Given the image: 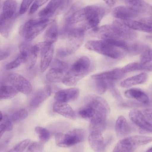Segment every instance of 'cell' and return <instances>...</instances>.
I'll list each match as a JSON object with an SVG mask.
<instances>
[{
  "instance_id": "f35d334b",
  "label": "cell",
  "mask_w": 152,
  "mask_h": 152,
  "mask_svg": "<svg viewBox=\"0 0 152 152\" xmlns=\"http://www.w3.org/2000/svg\"><path fill=\"white\" fill-rule=\"evenodd\" d=\"M30 142L29 139L23 140L17 144L13 148L9 151L10 152H21L23 151L29 145Z\"/></svg>"
},
{
  "instance_id": "ba28073f",
  "label": "cell",
  "mask_w": 152,
  "mask_h": 152,
  "mask_svg": "<svg viewBox=\"0 0 152 152\" xmlns=\"http://www.w3.org/2000/svg\"><path fill=\"white\" fill-rule=\"evenodd\" d=\"M86 22L83 25L86 29L96 27L105 14L102 7L95 5H90L84 8Z\"/></svg>"
},
{
  "instance_id": "6da1fadb",
  "label": "cell",
  "mask_w": 152,
  "mask_h": 152,
  "mask_svg": "<svg viewBox=\"0 0 152 152\" xmlns=\"http://www.w3.org/2000/svg\"><path fill=\"white\" fill-rule=\"evenodd\" d=\"M86 106L92 108L95 112L90 119V125L99 127L105 126L107 117L110 112L108 104L103 98L94 94H89L84 99Z\"/></svg>"
},
{
  "instance_id": "7c38bea8",
  "label": "cell",
  "mask_w": 152,
  "mask_h": 152,
  "mask_svg": "<svg viewBox=\"0 0 152 152\" xmlns=\"http://www.w3.org/2000/svg\"><path fill=\"white\" fill-rule=\"evenodd\" d=\"M7 80L11 85L23 94H29L32 91V87L29 82L18 73L10 74L7 77Z\"/></svg>"
},
{
  "instance_id": "ac0fdd59",
  "label": "cell",
  "mask_w": 152,
  "mask_h": 152,
  "mask_svg": "<svg viewBox=\"0 0 152 152\" xmlns=\"http://www.w3.org/2000/svg\"><path fill=\"white\" fill-rule=\"evenodd\" d=\"M88 141L91 148L96 152H102L105 149L106 144L102 132L98 131L90 132Z\"/></svg>"
},
{
  "instance_id": "c3c4849f",
  "label": "cell",
  "mask_w": 152,
  "mask_h": 152,
  "mask_svg": "<svg viewBox=\"0 0 152 152\" xmlns=\"http://www.w3.org/2000/svg\"><path fill=\"white\" fill-rule=\"evenodd\" d=\"M10 55L9 53L7 51H1L0 52V60L1 61L7 58Z\"/></svg>"
},
{
  "instance_id": "7a4b0ae2",
  "label": "cell",
  "mask_w": 152,
  "mask_h": 152,
  "mask_svg": "<svg viewBox=\"0 0 152 152\" xmlns=\"http://www.w3.org/2000/svg\"><path fill=\"white\" fill-rule=\"evenodd\" d=\"M91 61L87 56H81L72 65L66 73L62 83L67 86H72L85 77L89 73Z\"/></svg>"
},
{
  "instance_id": "4fadbf2b",
  "label": "cell",
  "mask_w": 152,
  "mask_h": 152,
  "mask_svg": "<svg viewBox=\"0 0 152 152\" xmlns=\"http://www.w3.org/2000/svg\"><path fill=\"white\" fill-rule=\"evenodd\" d=\"M90 35L101 39H121L113 24L94 28L91 32Z\"/></svg>"
},
{
  "instance_id": "b9f144b4",
  "label": "cell",
  "mask_w": 152,
  "mask_h": 152,
  "mask_svg": "<svg viewBox=\"0 0 152 152\" xmlns=\"http://www.w3.org/2000/svg\"><path fill=\"white\" fill-rule=\"evenodd\" d=\"M48 0H35L31 6L29 12V15L34 14L41 6L42 5Z\"/></svg>"
},
{
  "instance_id": "60d3db41",
  "label": "cell",
  "mask_w": 152,
  "mask_h": 152,
  "mask_svg": "<svg viewBox=\"0 0 152 152\" xmlns=\"http://www.w3.org/2000/svg\"><path fill=\"white\" fill-rule=\"evenodd\" d=\"M0 123L4 124L6 128V131H9L12 130L13 126L12 121L7 115L3 114L1 111L0 117Z\"/></svg>"
},
{
  "instance_id": "f6af8a7d",
  "label": "cell",
  "mask_w": 152,
  "mask_h": 152,
  "mask_svg": "<svg viewBox=\"0 0 152 152\" xmlns=\"http://www.w3.org/2000/svg\"><path fill=\"white\" fill-rule=\"evenodd\" d=\"M108 89L110 91L113 96L118 100H121L122 97L118 89L115 87L114 85L111 81L109 86Z\"/></svg>"
},
{
  "instance_id": "8fae6325",
  "label": "cell",
  "mask_w": 152,
  "mask_h": 152,
  "mask_svg": "<svg viewBox=\"0 0 152 152\" xmlns=\"http://www.w3.org/2000/svg\"><path fill=\"white\" fill-rule=\"evenodd\" d=\"M129 116L130 120L139 128L140 133H152V124L140 111L133 109L129 112Z\"/></svg>"
},
{
  "instance_id": "d4e9b609",
  "label": "cell",
  "mask_w": 152,
  "mask_h": 152,
  "mask_svg": "<svg viewBox=\"0 0 152 152\" xmlns=\"http://www.w3.org/2000/svg\"><path fill=\"white\" fill-rule=\"evenodd\" d=\"M124 95L127 98L136 99L144 104H147L149 102L148 96L144 92L138 89L128 90L125 92Z\"/></svg>"
},
{
  "instance_id": "e0dca14e",
  "label": "cell",
  "mask_w": 152,
  "mask_h": 152,
  "mask_svg": "<svg viewBox=\"0 0 152 152\" xmlns=\"http://www.w3.org/2000/svg\"><path fill=\"white\" fill-rule=\"evenodd\" d=\"M127 6L135 10L140 15H152V5L143 0H124Z\"/></svg>"
},
{
  "instance_id": "2e32d148",
  "label": "cell",
  "mask_w": 152,
  "mask_h": 152,
  "mask_svg": "<svg viewBox=\"0 0 152 152\" xmlns=\"http://www.w3.org/2000/svg\"><path fill=\"white\" fill-rule=\"evenodd\" d=\"M114 17L122 20H134L141 15L131 7L126 6H121L115 8L113 11Z\"/></svg>"
},
{
  "instance_id": "5b68a950",
  "label": "cell",
  "mask_w": 152,
  "mask_h": 152,
  "mask_svg": "<svg viewBox=\"0 0 152 152\" xmlns=\"http://www.w3.org/2000/svg\"><path fill=\"white\" fill-rule=\"evenodd\" d=\"M152 141V137L134 135L123 138L116 144L113 152H126L134 151L138 146Z\"/></svg>"
},
{
  "instance_id": "7402d4cb",
  "label": "cell",
  "mask_w": 152,
  "mask_h": 152,
  "mask_svg": "<svg viewBox=\"0 0 152 152\" xmlns=\"http://www.w3.org/2000/svg\"><path fill=\"white\" fill-rule=\"evenodd\" d=\"M51 93V89L49 86H46L38 90L31 100L30 106L34 108L38 107L48 98Z\"/></svg>"
},
{
  "instance_id": "ffe728a7",
  "label": "cell",
  "mask_w": 152,
  "mask_h": 152,
  "mask_svg": "<svg viewBox=\"0 0 152 152\" xmlns=\"http://www.w3.org/2000/svg\"><path fill=\"white\" fill-rule=\"evenodd\" d=\"M53 108L54 112L66 118L72 119L76 118L75 111L66 102L56 101L53 104Z\"/></svg>"
},
{
  "instance_id": "74e56055",
  "label": "cell",
  "mask_w": 152,
  "mask_h": 152,
  "mask_svg": "<svg viewBox=\"0 0 152 152\" xmlns=\"http://www.w3.org/2000/svg\"><path fill=\"white\" fill-rule=\"evenodd\" d=\"M146 68L141 64L140 63L132 62L130 63L121 68L124 73L132 72L136 70L142 69Z\"/></svg>"
},
{
  "instance_id": "4dcf8cb0",
  "label": "cell",
  "mask_w": 152,
  "mask_h": 152,
  "mask_svg": "<svg viewBox=\"0 0 152 152\" xmlns=\"http://www.w3.org/2000/svg\"><path fill=\"white\" fill-rule=\"evenodd\" d=\"M0 99H9L15 96L19 92L13 86L1 85L0 86Z\"/></svg>"
},
{
  "instance_id": "5bb4252c",
  "label": "cell",
  "mask_w": 152,
  "mask_h": 152,
  "mask_svg": "<svg viewBox=\"0 0 152 152\" xmlns=\"http://www.w3.org/2000/svg\"><path fill=\"white\" fill-rule=\"evenodd\" d=\"M20 51H26L27 52L26 60L25 62L26 67L28 70L31 69L35 64L37 59V55L39 49L37 44L31 46L28 44L23 43L19 46Z\"/></svg>"
},
{
  "instance_id": "ee69618b",
  "label": "cell",
  "mask_w": 152,
  "mask_h": 152,
  "mask_svg": "<svg viewBox=\"0 0 152 152\" xmlns=\"http://www.w3.org/2000/svg\"><path fill=\"white\" fill-rule=\"evenodd\" d=\"M33 0H23L19 9V14L22 15L26 12Z\"/></svg>"
},
{
  "instance_id": "484cf974",
  "label": "cell",
  "mask_w": 152,
  "mask_h": 152,
  "mask_svg": "<svg viewBox=\"0 0 152 152\" xmlns=\"http://www.w3.org/2000/svg\"><path fill=\"white\" fill-rule=\"evenodd\" d=\"M58 35V27L56 21H53L44 35V41L53 44L57 40Z\"/></svg>"
},
{
  "instance_id": "11a10c76",
  "label": "cell",
  "mask_w": 152,
  "mask_h": 152,
  "mask_svg": "<svg viewBox=\"0 0 152 152\" xmlns=\"http://www.w3.org/2000/svg\"><path fill=\"white\" fill-rule=\"evenodd\" d=\"M147 37L149 39H151L152 40V36H147Z\"/></svg>"
},
{
  "instance_id": "3957f363",
  "label": "cell",
  "mask_w": 152,
  "mask_h": 152,
  "mask_svg": "<svg viewBox=\"0 0 152 152\" xmlns=\"http://www.w3.org/2000/svg\"><path fill=\"white\" fill-rule=\"evenodd\" d=\"M85 46L89 50L114 59L119 58L124 55L120 48L106 40H90L86 42Z\"/></svg>"
},
{
  "instance_id": "cb8c5ba5",
  "label": "cell",
  "mask_w": 152,
  "mask_h": 152,
  "mask_svg": "<svg viewBox=\"0 0 152 152\" xmlns=\"http://www.w3.org/2000/svg\"><path fill=\"white\" fill-rule=\"evenodd\" d=\"M115 130L117 136L123 137L128 134L130 132V128L125 118L122 115L118 118L115 124Z\"/></svg>"
},
{
  "instance_id": "f1b7e54d",
  "label": "cell",
  "mask_w": 152,
  "mask_h": 152,
  "mask_svg": "<svg viewBox=\"0 0 152 152\" xmlns=\"http://www.w3.org/2000/svg\"><path fill=\"white\" fill-rule=\"evenodd\" d=\"M122 21L128 27L135 31L152 33V27L139 20H130Z\"/></svg>"
},
{
  "instance_id": "9c48e42d",
  "label": "cell",
  "mask_w": 152,
  "mask_h": 152,
  "mask_svg": "<svg viewBox=\"0 0 152 152\" xmlns=\"http://www.w3.org/2000/svg\"><path fill=\"white\" fill-rule=\"evenodd\" d=\"M51 65L46 74L47 80L52 83L62 82L68 71V64L64 61L56 59Z\"/></svg>"
},
{
  "instance_id": "f5cc1de1",
  "label": "cell",
  "mask_w": 152,
  "mask_h": 152,
  "mask_svg": "<svg viewBox=\"0 0 152 152\" xmlns=\"http://www.w3.org/2000/svg\"><path fill=\"white\" fill-rule=\"evenodd\" d=\"M146 68L148 70L152 72V64Z\"/></svg>"
},
{
  "instance_id": "d590c367",
  "label": "cell",
  "mask_w": 152,
  "mask_h": 152,
  "mask_svg": "<svg viewBox=\"0 0 152 152\" xmlns=\"http://www.w3.org/2000/svg\"><path fill=\"white\" fill-rule=\"evenodd\" d=\"M35 131L38 134L41 142H46L50 139V134L49 131L46 129L41 126H37L35 128Z\"/></svg>"
},
{
  "instance_id": "ab89813d",
  "label": "cell",
  "mask_w": 152,
  "mask_h": 152,
  "mask_svg": "<svg viewBox=\"0 0 152 152\" xmlns=\"http://www.w3.org/2000/svg\"><path fill=\"white\" fill-rule=\"evenodd\" d=\"M78 113L82 118L91 119L94 115L95 112L91 108L85 106L78 111Z\"/></svg>"
},
{
  "instance_id": "1f68e13d",
  "label": "cell",
  "mask_w": 152,
  "mask_h": 152,
  "mask_svg": "<svg viewBox=\"0 0 152 152\" xmlns=\"http://www.w3.org/2000/svg\"><path fill=\"white\" fill-rule=\"evenodd\" d=\"M85 19V15L84 9L75 12L66 19V25L70 26L77 23Z\"/></svg>"
},
{
  "instance_id": "44dd1931",
  "label": "cell",
  "mask_w": 152,
  "mask_h": 152,
  "mask_svg": "<svg viewBox=\"0 0 152 152\" xmlns=\"http://www.w3.org/2000/svg\"><path fill=\"white\" fill-rule=\"evenodd\" d=\"M121 68H116L91 76L94 80H104L110 81L117 80L122 78L124 75Z\"/></svg>"
},
{
  "instance_id": "7dc6e473",
  "label": "cell",
  "mask_w": 152,
  "mask_h": 152,
  "mask_svg": "<svg viewBox=\"0 0 152 152\" xmlns=\"http://www.w3.org/2000/svg\"><path fill=\"white\" fill-rule=\"evenodd\" d=\"M139 20L152 27V15L142 18Z\"/></svg>"
},
{
  "instance_id": "4316f807",
  "label": "cell",
  "mask_w": 152,
  "mask_h": 152,
  "mask_svg": "<svg viewBox=\"0 0 152 152\" xmlns=\"http://www.w3.org/2000/svg\"><path fill=\"white\" fill-rule=\"evenodd\" d=\"M17 7V2L15 0H6L3 4L2 12L0 16L5 19L12 18Z\"/></svg>"
},
{
  "instance_id": "277c9868",
  "label": "cell",
  "mask_w": 152,
  "mask_h": 152,
  "mask_svg": "<svg viewBox=\"0 0 152 152\" xmlns=\"http://www.w3.org/2000/svg\"><path fill=\"white\" fill-rule=\"evenodd\" d=\"M49 22L47 18L30 19L20 26L19 34L26 40L31 41L45 30Z\"/></svg>"
},
{
  "instance_id": "681fc988",
  "label": "cell",
  "mask_w": 152,
  "mask_h": 152,
  "mask_svg": "<svg viewBox=\"0 0 152 152\" xmlns=\"http://www.w3.org/2000/svg\"><path fill=\"white\" fill-rule=\"evenodd\" d=\"M110 7H113L115 3L116 0H103Z\"/></svg>"
},
{
  "instance_id": "e575fe53",
  "label": "cell",
  "mask_w": 152,
  "mask_h": 152,
  "mask_svg": "<svg viewBox=\"0 0 152 152\" xmlns=\"http://www.w3.org/2000/svg\"><path fill=\"white\" fill-rule=\"evenodd\" d=\"M94 87L95 91L98 94H104L108 89L109 86L112 81L104 80H95Z\"/></svg>"
},
{
  "instance_id": "bcb514c9",
  "label": "cell",
  "mask_w": 152,
  "mask_h": 152,
  "mask_svg": "<svg viewBox=\"0 0 152 152\" xmlns=\"http://www.w3.org/2000/svg\"><path fill=\"white\" fill-rule=\"evenodd\" d=\"M143 113L148 121L152 124V109H145L144 110Z\"/></svg>"
},
{
  "instance_id": "816d5d0a",
  "label": "cell",
  "mask_w": 152,
  "mask_h": 152,
  "mask_svg": "<svg viewBox=\"0 0 152 152\" xmlns=\"http://www.w3.org/2000/svg\"><path fill=\"white\" fill-rule=\"evenodd\" d=\"M59 55L61 57H64L68 54L66 50H59L58 53Z\"/></svg>"
},
{
  "instance_id": "f546056e",
  "label": "cell",
  "mask_w": 152,
  "mask_h": 152,
  "mask_svg": "<svg viewBox=\"0 0 152 152\" xmlns=\"http://www.w3.org/2000/svg\"><path fill=\"white\" fill-rule=\"evenodd\" d=\"M15 18L5 19L0 16V32L4 37L7 38L9 36V33L15 21Z\"/></svg>"
},
{
  "instance_id": "836d02e7",
  "label": "cell",
  "mask_w": 152,
  "mask_h": 152,
  "mask_svg": "<svg viewBox=\"0 0 152 152\" xmlns=\"http://www.w3.org/2000/svg\"><path fill=\"white\" fill-rule=\"evenodd\" d=\"M140 63L145 66L152 61V48L146 45L140 53Z\"/></svg>"
},
{
  "instance_id": "9a60e30c",
  "label": "cell",
  "mask_w": 152,
  "mask_h": 152,
  "mask_svg": "<svg viewBox=\"0 0 152 152\" xmlns=\"http://www.w3.org/2000/svg\"><path fill=\"white\" fill-rule=\"evenodd\" d=\"M120 38L127 41H132L137 37V34L135 31L127 26L120 20H115L113 24Z\"/></svg>"
},
{
  "instance_id": "8d00e7d4",
  "label": "cell",
  "mask_w": 152,
  "mask_h": 152,
  "mask_svg": "<svg viewBox=\"0 0 152 152\" xmlns=\"http://www.w3.org/2000/svg\"><path fill=\"white\" fill-rule=\"evenodd\" d=\"M28 115L27 110L25 109L22 108L13 113L10 116V119L12 122H17L25 119Z\"/></svg>"
},
{
  "instance_id": "db71d44e",
  "label": "cell",
  "mask_w": 152,
  "mask_h": 152,
  "mask_svg": "<svg viewBox=\"0 0 152 152\" xmlns=\"http://www.w3.org/2000/svg\"><path fill=\"white\" fill-rule=\"evenodd\" d=\"M146 152H152V147L149 148L148 149L147 151Z\"/></svg>"
},
{
  "instance_id": "52a82bcc",
  "label": "cell",
  "mask_w": 152,
  "mask_h": 152,
  "mask_svg": "<svg viewBox=\"0 0 152 152\" xmlns=\"http://www.w3.org/2000/svg\"><path fill=\"white\" fill-rule=\"evenodd\" d=\"M86 30L82 26L71 28L67 36L66 50L68 54L74 53L82 44Z\"/></svg>"
},
{
  "instance_id": "8992f818",
  "label": "cell",
  "mask_w": 152,
  "mask_h": 152,
  "mask_svg": "<svg viewBox=\"0 0 152 152\" xmlns=\"http://www.w3.org/2000/svg\"><path fill=\"white\" fill-rule=\"evenodd\" d=\"M86 137L85 131L81 129H75L67 133H58L55 136V142L60 147H70L83 141Z\"/></svg>"
},
{
  "instance_id": "f907efd6",
  "label": "cell",
  "mask_w": 152,
  "mask_h": 152,
  "mask_svg": "<svg viewBox=\"0 0 152 152\" xmlns=\"http://www.w3.org/2000/svg\"><path fill=\"white\" fill-rule=\"evenodd\" d=\"M71 0H61V3L60 7L61 8H63L67 6V5Z\"/></svg>"
},
{
  "instance_id": "d6a6232c",
  "label": "cell",
  "mask_w": 152,
  "mask_h": 152,
  "mask_svg": "<svg viewBox=\"0 0 152 152\" xmlns=\"http://www.w3.org/2000/svg\"><path fill=\"white\" fill-rule=\"evenodd\" d=\"M27 52L26 51H20V53L14 60L6 65L7 70H10L15 68L23 63H25L27 58Z\"/></svg>"
},
{
  "instance_id": "7bdbcfd3",
  "label": "cell",
  "mask_w": 152,
  "mask_h": 152,
  "mask_svg": "<svg viewBox=\"0 0 152 152\" xmlns=\"http://www.w3.org/2000/svg\"><path fill=\"white\" fill-rule=\"evenodd\" d=\"M43 146L42 145L37 142H33L28 145L27 151L29 152H40L42 151Z\"/></svg>"
},
{
  "instance_id": "603a6c76",
  "label": "cell",
  "mask_w": 152,
  "mask_h": 152,
  "mask_svg": "<svg viewBox=\"0 0 152 152\" xmlns=\"http://www.w3.org/2000/svg\"><path fill=\"white\" fill-rule=\"evenodd\" d=\"M148 78V75L146 73L142 72L125 79L121 83V86L123 87L127 88L142 84L146 81Z\"/></svg>"
},
{
  "instance_id": "d6986e66",
  "label": "cell",
  "mask_w": 152,
  "mask_h": 152,
  "mask_svg": "<svg viewBox=\"0 0 152 152\" xmlns=\"http://www.w3.org/2000/svg\"><path fill=\"white\" fill-rule=\"evenodd\" d=\"M79 94V90L77 88L63 89L56 93L54 99L56 101L67 103L76 99Z\"/></svg>"
},
{
  "instance_id": "83f0119b",
  "label": "cell",
  "mask_w": 152,
  "mask_h": 152,
  "mask_svg": "<svg viewBox=\"0 0 152 152\" xmlns=\"http://www.w3.org/2000/svg\"><path fill=\"white\" fill-rule=\"evenodd\" d=\"M61 3V0H50L45 7L39 12V16L42 18L51 17L59 7Z\"/></svg>"
},
{
  "instance_id": "30bf717a",
  "label": "cell",
  "mask_w": 152,
  "mask_h": 152,
  "mask_svg": "<svg viewBox=\"0 0 152 152\" xmlns=\"http://www.w3.org/2000/svg\"><path fill=\"white\" fill-rule=\"evenodd\" d=\"M41 53L40 70L44 72L50 64L53 57L54 47L53 44L44 41L37 44Z\"/></svg>"
}]
</instances>
